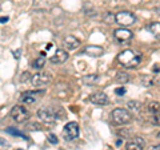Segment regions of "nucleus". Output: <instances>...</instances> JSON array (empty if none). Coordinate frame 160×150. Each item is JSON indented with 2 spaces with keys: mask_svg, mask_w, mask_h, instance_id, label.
<instances>
[{
  "mask_svg": "<svg viewBox=\"0 0 160 150\" xmlns=\"http://www.w3.org/2000/svg\"><path fill=\"white\" fill-rule=\"evenodd\" d=\"M64 46L67 47V50H75L80 46V40L73 35H68L64 38Z\"/></svg>",
  "mask_w": 160,
  "mask_h": 150,
  "instance_id": "obj_13",
  "label": "nucleus"
},
{
  "mask_svg": "<svg viewBox=\"0 0 160 150\" xmlns=\"http://www.w3.org/2000/svg\"><path fill=\"white\" fill-rule=\"evenodd\" d=\"M149 29H151L152 34H156V36H159V31H160V23L159 22H155L149 26Z\"/></svg>",
  "mask_w": 160,
  "mask_h": 150,
  "instance_id": "obj_20",
  "label": "nucleus"
},
{
  "mask_svg": "<svg viewBox=\"0 0 160 150\" xmlns=\"http://www.w3.org/2000/svg\"><path fill=\"white\" fill-rule=\"evenodd\" d=\"M0 9H2V6H0Z\"/></svg>",
  "mask_w": 160,
  "mask_h": 150,
  "instance_id": "obj_29",
  "label": "nucleus"
},
{
  "mask_svg": "<svg viewBox=\"0 0 160 150\" xmlns=\"http://www.w3.org/2000/svg\"><path fill=\"white\" fill-rule=\"evenodd\" d=\"M129 81V75L127 72H118L116 74V82L120 84H126Z\"/></svg>",
  "mask_w": 160,
  "mask_h": 150,
  "instance_id": "obj_16",
  "label": "nucleus"
},
{
  "mask_svg": "<svg viewBox=\"0 0 160 150\" xmlns=\"http://www.w3.org/2000/svg\"><path fill=\"white\" fill-rule=\"evenodd\" d=\"M128 106L131 107V109H135V110H139L140 109V103L139 102H128Z\"/></svg>",
  "mask_w": 160,
  "mask_h": 150,
  "instance_id": "obj_24",
  "label": "nucleus"
},
{
  "mask_svg": "<svg viewBox=\"0 0 160 150\" xmlns=\"http://www.w3.org/2000/svg\"><path fill=\"white\" fill-rule=\"evenodd\" d=\"M99 81V77L96 74H91V75H86V77H83L82 82L84 84H87V86H92V84H96Z\"/></svg>",
  "mask_w": 160,
  "mask_h": 150,
  "instance_id": "obj_15",
  "label": "nucleus"
},
{
  "mask_svg": "<svg viewBox=\"0 0 160 150\" xmlns=\"http://www.w3.org/2000/svg\"><path fill=\"white\" fill-rule=\"evenodd\" d=\"M13 56H15V58H19V56H20V50H18V51L13 52Z\"/></svg>",
  "mask_w": 160,
  "mask_h": 150,
  "instance_id": "obj_27",
  "label": "nucleus"
},
{
  "mask_svg": "<svg viewBox=\"0 0 160 150\" xmlns=\"http://www.w3.org/2000/svg\"><path fill=\"white\" fill-rule=\"evenodd\" d=\"M148 110L151 111V114H158L159 113V102H151L148 106Z\"/></svg>",
  "mask_w": 160,
  "mask_h": 150,
  "instance_id": "obj_19",
  "label": "nucleus"
},
{
  "mask_svg": "<svg viewBox=\"0 0 160 150\" xmlns=\"http://www.w3.org/2000/svg\"><path fill=\"white\" fill-rule=\"evenodd\" d=\"M31 79V72H28V71H26V72H23L22 74V77H20V82H27V81H29Z\"/></svg>",
  "mask_w": 160,
  "mask_h": 150,
  "instance_id": "obj_22",
  "label": "nucleus"
},
{
  "mask_svg": "<svg viewBox=\"0 0 160 150\" xmlns=\"http://www.w3.org/2000/svg\"><path fill=\"white\" fill-rule=\"evenodd\" d=\"M146 146V141L142 137H133L131 141H128L126 143V149L127 150H142Z\"/></svg>",
  "mask_w": 160,
  "mask_h": 150,
  "instance_id": "obj_10",
  "label": "nucleus"
},
{
  "mask_svg": "<svg viewBox=\"0 0 160 150\" xmlns=\"http://www.w3.org/2000/svg\"><path fill=\"white\" fill-rule=\"evenodd\" d=\"M103 19H104V22L108 23V24L115 23V15H113L112 12H107V13H104V15H103Z\"/></svg>",
  "mask_w": 160,
  "mask_h": 150,
  "instance_id": "obj_18",
  "label": "nucleus"
},
{
  "mask_svg": "<svg viewBox=\"0 0 160 150\" xmlns=\"http://www.w3.org/2000/svg\"><path fill=\"white\" fill-rule=\"evenodd\" d=\"M8 20H9L8 16H2V18H0V23H7Z\"/></svg>",
  "mask_w": 160,
  "mask_h": 150,
  "instance_id": "obj_26",
  "label": "nucleus"
},
{
  "mask_svg": "<svg viewBox=\"0 0 160 150\" xmlns=\"http://www.w3.org/2000/svg\"><path fill=\"white\" fill-rule=\"evenodd\" d=\"M38 117L42 119V121L44 123H48V125H51L55 121H56V115L53 114L52 110H49L47 107H42V109H39V111H38Z\"/></svg>",
  "mask_w": 160,
  "mask_h": 150,
  "instance_id": "obj_8",
  "label": "nucleus"
},
{
  "mask_svg": "<svg viewBox=\"0 0 160 150\" xmlns=\"http://www.w3.org/2000/svg\"><path fill=\"white\" fill-rule=\"evenodd\" d=\"M46 91L44 90H32V91H26L22 94V97H20V102L22 103H26V104H32L38 101V98L40 94H44Z\"/></svg>",
  "mask_w": 160,
  "mask_h": 150,
  "instance_id": "obj_6",
  "label": "nucleus"
},
{
  "mask_svg": "<svg viewBox=\"0 0 160 150\" xmlns=\"http://www.w3.org/2000/svg\"><path fill=\"white\" fill-rule=\"evenodd\" d=\"M113 38L116 39L118 42H127L132 38V31H129L127 28H118L113 31Z\"/></svg>",
  "mask_w": 160,
  "mask_h": 150,
  "instance_id": "obj_9",
  "label": "nucleus"
},
{
  "mask_svg": "<svg viewBox=\"0 0 160 150\" xmlns=\"http://www.w3.org/2000/svg\"><path fill=\"white\" fill-rule=\"evenodd\" d=\"M11 117L16 123H24L29 118V111L24 106L16 104L11 110Z\"/></svg>",
  "mask_w": 160,
  "mask_h": 150,
  "instance_id": "obj_3",
  "label": "nucleus"
},
{
  "mask_svg": "<svg viewBox=\"0 0 160 150\" xmlns=\"http://www.w3.org/2000/svg\"><path fill=\"white\" fill-rule=\"evenodd\" d=\"M89 101L93 104H98V106H104V104H107L109 102V99L104 93H95L89 97Z\"/></svg>",
  "mask_w": 160,
  "mask_h": 150,
  "instance_id": "obj_12",
  "label": "nucleus"
},
{
  "mask_svg": "<svg viewBox=\"0 0 160 150\" xmlns=\"http://www.w3.org/2000/svg\"><path fill=\"white\" fill-rule=\"evenodd\" d=\"M111 119L115 125H127L132 121V114L127 109H115L111 113Z\"/></svg>",
  "mask_w": 160,
  "mask_h": 150,
  "instance_id": "obj_2",
  "label": "nucleus"
},
{
  "mask_svg": "<svg viewBox=\"0 0 160 150\" xmlns=\"http://www.w3.org/2000/svg\"><path fill=\"white\" fill-rule=\"evenodd\" d=\"M83 52L89 55V56H100V55H103L104 50L100 46H87Z\"/></svg>",
  "mask_w": 160,
  "mask_h": 150,
  "instance_id": "obj_14",
  "label": "nucleus"
},
{
  "mask_svg": "<svg viewBox=\"0 0 160 150\" xmlns=\"http://www.w3.org/2000/svg\"><path fill=\"white\" fill-rule=\"evenodd\" d=\"M31 82L35 87H40V86H44L51 82V75L47 74V72H38L31 77Z\"/></svg>",
  "mask_w": 160,
  "mask_h": 150,
  "instance_id": "obj_7",
  "label": "nucleus"
},
{
  "mask_svg": "<svg viewBox=\"0 0 160 150\" xmlns=\"http://www.w3.org/2000/svg\"><path fill=\"white\" fill-rule=\"evenodd\" d=\"M32 66L36 68V70L43 68L44 66H46V59H44L43 56H40V58H38V59H35L33 63H32Z\"/></svg>",
  "mask_w": 160,
  "mask_h": 150,
  "instance_id": "obj_17",
  "label": "nucleus"
},
{
  "mask_svg": "<svg viewBox=\"0 0 160 150\" xmlns=\"http://www.w3.org/2000/svg\"><path fill=\"white\" fill-rule=\"evenodd\" d=\"M118 61L123 67L133 68L142 62V54L135 50H124L118 55Z\"/></svg>",
  "mask_w": 160,
  "mask_h": 150,
  "instance_id": "obj_1",
  "label": "nucleus"
},
{
  "mask_svg": "<svg viewBox=\"0 0 160 150\" xmlns=\"http://www.w3.org/2000/svg\"><path fill=\"white\" fill-rule=\"evenodd\" d=\"M0 145H3V146H8V143L4 141V139H0Z\"/></svg>",
  "mask_w": 160,
  "mask_h": 150,
  "instance_id": "obj_28",
  "label": "nucleus"
},
{
  "mask_svg": "<svg viewBox=\"0 0 160 150\" xmlns=\"http://www.w3.org/2000/svg\"><path fill=\"white\" fill-rule=\"evenodd\" d=\"M115 93H116L118 95H123V94H126V88H124V87H119V88L115 90Z\"/></svg>",
  "mask_w": 160,
  "mask_h": 150,
  "instance_id": "obj_25",
  "label": "nucleus"
},
{
  "mask_svg": "<svg viewBox=\"0 0 160 150\" xmlns=\"http://www.w3.org/2000/svg\"><path fill=\"white\" fill-rule=\"evenodd\" d=\"M68 59V52H66L64 50H56L55 54L49 58V62L53 64H62Z\"/></svg>",
  "mask_w": 160,
  "mask_h": 150,
  "instance_id": "obj_11",
  "label": "nucleus"
},
{
  "mask_svg": "<svg viewBox=\"0 0 160 150\" xmlns=\"http://www.w3.org/2000/svg\"><path fill=\"white\" fill-rule=\"evenodd\" d=\"M79 137V125L78 122H68L63 127V138L66 141H73Z\"/></svg>",
  "mask_w": 160,
  "mask_h": 150,
  "instance_id": "obj_4",
  "label": "nucleus"
},
{
  "mask_svg": "<svg viewBox=\"0 0 160 150\" xmlns=\"http://www.w3.org/2000/svg\"><path fill=\"white\" fill-rule=\"evenodd\" d=\"M7 133H9V134H13V136H19V137H22L23 139H27V137L24 136L23 133H20V131H18V130H15V129H12V127L7 129Z\"/></svg>",
  "mask_w": 160,
  "mask_h": 150,
  "instance_id": "obj_21",
  "label": "nucleus"
},
{
  "mask_svg": "<svg viewBox=\"0 0 160 150\" xmlns=\"http://www.w3.org/2000/svg\"><path fill=\"white\" fill-rule=\"evenodd\" d=\"M48 141L51 142V143H53V145H56V143L59 142V139H58V137L55 136V134H49V137H48Z\"/></svg>",
  "mask_w": 160,
  "mask_h": 150,
  "instance_id": "obj_23",
  "label": "nucleus"
},
{
  "mask_svg": "<svg viewBox=\"0 0 160 150\" xmlns=\"http://www.w3.org/2000/svg\"><path fill=\"white\" fill-rule=\"evenodd\" d=\"M115 22L119 23L120 26H131L136 22V16L132 13V12H128V11H122V12H118L115 15Z\"/></svg>",
  "mask_w": 160,
  "mask_h": 150,
  "instance_id": "obj_5",
  "label": "nucleus"
}]
</instances>
